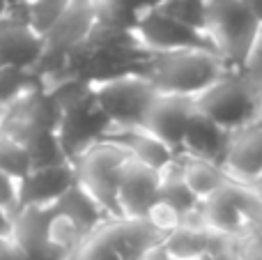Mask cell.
Here are the masks:
<instances>
[{
	"label": "cell",
	"mask_w": 262,
	"mask_h": 260,
	"mask_svg": "<svg viewBox=\"0 0 262 260\" xmlns=\"http://www.w3.org/2000/svg\"><path fill=\"white\" fill-rule=\"evenodd\" d=\"M232 72L226 60L216 51L207 49H186L168 51V53H149L140 62L138 74L145 76L157 92L161 95H182L195 97L205 92L214 81Z\"/></svg>",
	"instance_id": "1"
},
{
	"label": "cell",
	"mask_w": 262,
	"mask_h": 260,
	"mask_svg": "<svg viewBox=\"0 0 262 260\" xmlns=\"http://www.w3.org/2000/svg\"><path fill=\"white\" fill-rule=\"evenodd\" d=\"M260 92L244 78L242 72H226L205 92L195 97V111L226 132H237L258 118Z\"/></svg>",
	"instance_id": "2"
},
{
	"label": "cell",
	"mask_w": 262,
	"mask_h": 260,
	"mask_svg": "<svg viewBox=\"0 0 262 260\" xmlns=\"http://www.w3.org/2000/svg\"><path fill=\"white\" fill-rule=\"evenodd\" d=\"M127 161H129V152L124 147H120L118 143L111 141L95 143L78 159L72 161L78 184H83L95 196V201L108 212L111 219H122L118 191Z\"/></svg>",
	"instance_id": "3"
},
{
	"label": "cell",
	"mask_w": 262,
	"mask_h": 260,
	"mask_svg": "<svg viewBox=\"0 0 262 260\" xmlns=\"http://www.w3.org/2000/svg\"><path fill=\"white\" fill-rule=\"evenodd\" d=\"M258 32L260 23L251 16L242 0H209L207 35L232 72H242Z\"/></svg>",
	"instance_id": "4"
},
{
	"label": "cell",
	"mask_w": 262,
	"mask_h": 260,
	"mask_svg": "<svg viewBox=\"0 0 262 260\" xmlns=\"http://www.w3.org/2000/svg\"><path fill=\"white\" fill-rule=\"evenodd\" d=\"M95 95L113 129H140L145 127L147 113L159 92L145 76L127 74L97 85Z\"/></svg>",
	"instance_id": "5"
},
{
	"label": "cell",
	"mask_w": 262,
	"mask_h": 260,
	"mask_svg": "<svg viewBox=\"0 0 262 260\" xmlns=\"http://www.w3.org/2000/svg\"><path fill=\"white\" fill-rule=\"evenodd\" d=\"M138 44L149 53H168V51H186V49H207L216 51L209 35L198 32L184 23L175 21L163 14L159 7H149L140 12L138 23L134 28Z\"/></svg>",
	"instance_id": "6"
},
{
	"label": "cell",
	"mask_w": 262,
	"mask_h": 260,
	"mask_svg": "<svg viewBox=\"0 0 262 260\" xmlns=\"http://www.w3.org/2000/svg\"><path fill=\"white\" fill-rule=\"evenodd\" d=\"M111 132H113V124L106 118L104 111L99 109L97 95H95V99L85 101V104L72 106V109L64 111L62 124H60V129H58V136H60V143H62L64 152H67L69 161H74V159H78L88 147L104 141Z\"/></svg>",
	"instance_id": "7"
},
{
	"label": "cell",
	"mask_w": 262,
	"mask_h": 260,
	"mask_svg": "<svg viewBox=\"0 0 262 260\" xmlns=\"http://www.w3.org/2000/svg\"><path fill=\"white\" fill-rule=\"evenodd\" d=\"M223 168L232 182L253 187L262 180V122H251L230 134Z\"/></svg>",
	"instance_id": "8"
},
{
	"label": "cell",
	"mask_w": 262,
	"mask_h": 260,
	"mask_svg": "<svg viewBox=\"0 0 262 260\" xmlns=\"http://www.w3.org/2000/svg\"><path fill=\"white\" fill-rule=\"evenodd\" d=\"M195 115V101L182 95H161L159 92L145 120V129L163 141L175 152H182L186 129Z\"/></svg>",
	"instance_id": "9"
},
{
	"label": "cell",
	"mask_w": 262,
	"mask_h": 260,
	"mask_svg": "<svg viewBox=\"0 0 262 260\" xmlns=\"http://www.w3.org/2000/svg\"><path fill=\"white\" fill-rule=\"evenodd\" d=\"M159 187H161V170H154L145 166L143 161L129 157V161L124 164L118 191L122 216L145 219L152 205L159 201Z\"/></svg>",
	"instance_id": "10"
},
{
	"label": "cell",
	"mask_w": 262,
	"mask_h": 260,
	"mask_svg": "<svg viewBox=\"0 0 262 260\" xmlns=\"http://www.w3.org/2000/svg\"><path fill=\"white\" fill-rule=\"evenodd\" d=\"M122 260H140L154 247L163 244L166 235H161L147 219H111L95 230Z\"/></svg>",
	"instance_id": "11"
},
{
	"label": "cell",
	"mask_w": 262,
	"mask_h": 260,
	"mask_svg": "<svg viewBox=\"0 0 262 260\" xmlns=\"http://www.w3.org/2000/svg\"><path fill=\"white\" fill-rule=\"evenodd\" d=\"M76 182L78 180L74 164L32 170L26 180L18 182L16 210H21V207H53Z\"/></svg>",
	"instance_id": "12"
},
{
	"label": "cell",
	"mask_w": 262,
	"mask_h": 260,
	"mask_svg": "<svg viewBox=\"0 0 262 260\" xmlns=\"http://www.w3.org/2000/svg\"><path fill=\"white\" fill-rule=\"evenodd\" d=\"M44 53V37L30 26L0 16V69L12 67L32 72Z\"/></svg>",
	"instance_id": "13"
},
{
	"label": "cell",
	"mask_w": 262,
	"mask_h": 260,
	"mask_svg": "<svg viewBox=\"0 0 262 260\" xmlns=\"http://www.w3.org/2000/svg\"><path fill=\"white\" fill-rule=\"evenodd\" d=\"M104 141L118 143L120 147L129 152V157L143 161L145 166L154 170H166L172 161L177 159L180 152H175L172 147H168L163 141H159L154 134H149L145 127L140 129H113Z\"/></svg>",
	"instance_id": "14"
},
{
	"label": "cell",
	"mask_w": 262,
	"mask_h": 260,
	"mask_svg": "<svg viewBox=\"0 0 262 260\" xmlns=\"http://www.w3.org/2000/svg\"><path fill=\"white\" fill-rule=\"evenodd\" d=\"M226 235H219L209 230L200 221V212L191 219H186L175 233H170L163 240V247L168 249L175 260H198L203 253L216 249L221 242H226Z\"/></svg>",
	"instance_id": "15"
},
{
	"label": "cell",
	"mask_w": 262,
	"mask_h": 260,
	"mask_svg": "<svg viewBox=\"0 0 262 260\" xmlns=\"http://www.w3.org/2000/svg\"><path fill=\"white\" fill-rule=\"evenodd\" d=\"M228 141H230V132L221 129L216 122H212L209 118H205L195 111V115L189 122V129H186L184 143H182V155L223 164Z\"/></svg>",
	"instance_id": "16"
},
{
	"label": "cell",
	"mask_w": 262,
	"mask_h": 260,
	"mask_svg": "<svg viewBox=\"0 0 262 260\" xmlns=\"http://www.w3.org/2000/svg\"><path fill=\"white\" fill-rule=\"evenodd\" d=\"M53 212L55 214H64L78 224L88 235H92L95 230H99L106 221H111L108 212L95 201L90 191H88L83 184H74L62 198L53 205Z\"/></svg>",
	"instance_id": "17"
},
{
	"label": "cell",
	"mask_w": 262,
	"mask_h": 260,
	"mask_svg": "<svg viewBox=\"0 0 262 260\" xmlns=\"http://www.w3.org/2000/svg\"><path fill=\"white\" fill-rule=\"evenodd\" d=\"M180 161H182V175H184L189 189L200 198V203L232 182L230 175L226 173V168L221 164L182 155V152H180Z\"/></svg>",
	"instance_id": "18"
},
{
	"label": "cell",
	"mask_w": 262,
	"mask_h": 260,
	"mask_svg": "<svg viewBox=\"0 0 262 260\" xmlns=\"http://www.w3.org/2000/svg\"><path fill=\"white\" fill-rule=\"evenodd\" d=\"M159 201L170 205L172 210H177L182 216L191 219L200 212V198L189 189L184 175H182V161L180 155L177 159L168 166L166 170H161V187H159Z\"/></svg>",
	"instance_id": "19"
},
{
	"label": "cell",
	"mask_w": 262,
	"mask_h": 260,
	"mask_svg": "<svg viewBox=\"0 0 262 260\" xmlns=\"http://www.w3.org/2000/svg\"><path fill=\"white\" fill-rule=\"evenodd\" d=\"M26 147H28V152H30L32 170L72 164L62 147V143H60L58 132H35L26 141Z\"/></svg>",
	"instance_id": "20"
},
{
	"label": "cell",
	"mask_w": 262,
	"mask_h": 260,
	"mask_svg": "<svg viewBox=\"0 0 262 260\" xmlns=\"http://www.w3.org/2000/svg\"><path fill=\"white\" fill-rule=\"evenodd\" d=\"M163 14L172 16L175 21L193 28L198 32L207 35V14H209V0H163L157 5Z\"/></svg>",
	"instance_id": "21"
},
{
	"label": "cell",
	"mask_w": 262,
	"mask_h": 260,
	"mask_svg": "<svg viewBox=\"0 0 262 260\" xmlns=\"http://www.w3.org/2000/svg\"><path fill=\"white\" fill-rule=\"evenodd\" d=\"M0 170L16 182L26 180L32 173V159L28 147L9 136H0Z\"/></svg>",
	"instance_id": "22"
},
{
	"label": "cell",
	"mask_w": 262,
	"mask_h": 260,
	"mask_svg": "<svg viewBox=\"0 0 262 260\" xmlns=\"http://www.w3.org/2000/svg\"><path fill=\"white\" fill-rule=\"evenodd\" d=\"M88 233L81 228L78 224H74L69 216L64 214H55L53 212V219L49 224V242L51 247H55L58 251L67 253L72 256L83 242H85Z\"/></svg>",
	"instance_id": "23"
},
{
	"label": "cell",
	"mask_w": 262,
	"mask_h": 260,
	"mask_svg": "<svg viewBox=\"0 0 262 260\" xmlns=\"http://www.w3.org/2000/svg\"><path fill=\"white\" fill-rule=\"evenodd\" d=\"M72 0H30V28L37 35H49V30L64 16Z\"/></svg>",
	"instance_id": "24"
},
{
	"label": "cell",
	"mask_w": 262,
	"mask_h": 260,
	"mask_svg": "<svg viewBox=\"0 0 262 260\" xmlns=\"http://www.w3.org/2000/svg\"><path fill=\"white\" fill-rule=\"evenodd\" d=\"M32 81H35V78H32L30 72L12 69V67L0 69V106L9 109V106L30 88Z\"/></svg>",
	"instance_id": "25"
},
{
	"label": "cell",
	"mask_w": 262,
	"mask_h": 260,
	"mask_svg": "<svg viewBox=\"0 0 262 260\" xmlns=\"http://www.w3.org/2000/svg\"><path fill=\"white\" fill-rule=\"evenodd\" d=\"M145 219H147L149 224H152L161 235H166V237L170 233H175V230L180 228L182 224H184V216H182L177 210H172L170 205L161 203V201L154 203L152 210L147 212V216H145Z\"/></svg>",
	"instance_id": "26"
},
{
	"label": "cell",
	"mask_w": 262,
	"mask_h": 260,
	"mask_svg": "<svg viewBox=\"0 0 262 260\" xmlns=\"http://www.w3.org/2000/svg\"><path fill=\"white\" fill-rule=\"evenodd\" d=\"M242 74H244V78L255 90L262 92V26H260V32H258V37H255L253 46H251L249 55H246Z\"/></svg>",
	"instance_id": "27"
},
{
	"label": "cell",
	"mask_w": 262,
	"mask_h": 260,
	"mask_svg": "<svg viewBox=\"0 0 262 260\" xmlns=\"http://www.w3.org/2000/svg\"><path fill=\"white\" fill-rule=\"evenodd\" d=\"M198 260H242V240L228 237L226 242H221L216 249L203 253Z\"/></svg>",
	"instance_id": "28"
},
{
	"label": "cell",
	"mask_w": 262,
	"mask_h": 260,
	"mask_svg": "<svg viewBox=\"0 0 262 260\" xmlns=\"http://www.w3.org/2000/svg\"><path fill=\"white\" fill-rule=\"evenodd\" d=\"M16 205H18V182L0 170V207H5L7 212L14 214Z\"/></svg>",
	"instance_id": "29"
},
{
	"label": "cell",
	"mask_w": 262,
	"mask_h": 260,
	"mask_svg": "<svg viewBox=\"0 0 262 260\" xmlns=\"http://www.w3.org/2000/svg\"><path fill=\"white\" fill-rule=\"evenodd\" d=\"M0 260H26V253L14 242V237H3L0 235Z\"/></svg>",
	"instance_id": "30"
},
{
	"label": "cell",
	"mask_w": 262,
	"mask_h": 260,
	"mask_svg": "<svg viewBox=\"0 0 262 260\" xmlns=\"http://www.w3.org/2000/svg\"><path fill=\"white\" fill-rule=\"evenodd\" d=\"M140 260H175V258H172L170 253H168V249L163 247V244H159V247H154L152 251L145 253V256L140 258Z\"/></svg>",
	"instance_id": "31"
},
{
	"label": "cell",
	"mask_w": 262,
	"mask_h": 260,
	"mask_svg": "<svg viewBox=\"0 0 262 260\" xmlns=\"http://www.w3.org/2000/svg\"><path fill=\"white\" fill-rule=\"evenodd\" d=\"M242 5L249 9L251 16H253L255 21L262 26V0H242Z\"/></svg>",
	"instance_id": "32"
},
{
	"label": "cell",
	"mask_w": 262,
	"mask_h": 260,
	"mask_svg": "<svg viewBox=\"0 0 262 260\" xmlns=\"http://www.w3.org/2000/svg\"><path fill=\"white\" fill-rule=\"evenodd\" d=\"M253 193H255V198H258V203H260V207H262V180L258 184H253Z\"/></svg>",
	"instance_id": "33"
},
{
	"label": "cell",
	"mask_w": 262,
	"mask_h": 260,
	"mask_svg": "<svg viewBox=\"0 0 262 260\" xmlns=\"http://www.w3.org/2000/svg\"><path fill=\"white\" fill-rule=\"evenodd\" d=\"M5 115H7V109L0 106V134H3V124H5Z\"/></svg>",
	"instance_id": "34"
},
{
	"label": "cell",
	"mask_w": 262,
	"mask_h": 260,
	"mask_svg": "<svg viewBox=\"0 0 262 260\" xmlns=\"http://www.w3.org/2000/svg\"><path fill=\"white\" fill-rule=\"evenodd\" d=\"M258 122H262V92H260V99H258Z\"/></svg>",
	"instance_id": "35"
},
{
	"label": "cell",
	"mask_w": 262,
	"mask_h": 260,
	"mask_svg": "<svg viewBox=\"0 0 262 260\" xmlns=\"http://www.w3.org/2000/svg\"><path fill=\"white\" fill-rule=\"evenodd\" d=\"M5 9H7V3H5V0H0V16L5 14Z\"/></svg>",
	"instance_id": "36"
},
{
	"label": "cell",
	"mask_w": 262,
	"mask_h": 260,
	"mask_svg": "<svg viewBox=\"0 0 262 260\" xmlns=\"http://www.w3.org/2000/svg\"><path fill=\"white\" fill-rule=\"evenodd\" d=\"M7 5H16V3H30V0H5Z\"/></svg>",
	"instance_id": "37"
}]
</instances>
